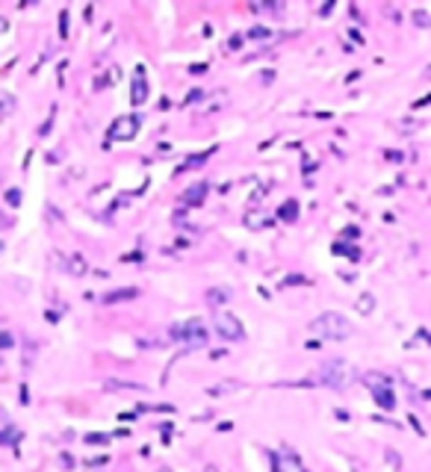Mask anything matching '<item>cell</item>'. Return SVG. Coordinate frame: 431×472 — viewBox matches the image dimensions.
Listing matches in <instances>:
<instances>
[{
    "label": "cell",
    "instance_id": "obj_1",
    "mask_svg": "<svg viewBox=\"0 0 431 472\" xmlns=\"http://www.w3.org/2000/svg\"><path fill=\"white\" fill-rule=\"evenodd\" d=\"M351 331H355L351 322L337 310H328V313H322V316H316L310 322V333H316V337H322V340H348Z\"/></svg>",
    "mask_w": 431,
    "mask_h": 472
},
{
    "label": "cell",
    "instance_id": "obj_2",
    "mask_svg": "<svg viewBox=\"0 0 431 472\" xmlns=\"http://www.w3.org/2000/svg\"><path fill=\"white\" fill-rule=\"evenodd\" d=\"M213 328L222 340H243V322L228 310H216L213 313Z\"/></svg>",
    "mask_w": 431,
    "mask_h": 472
},
{
    "label": "cell",
    "instance_id": "obj_3",
    "mask_svg": "<svg viewBox=\"0 0 431 472\" xmlns=\"http://www.w3.org/2000/svg\"><path fill=\"white\" fill-rule=\"evenodd\" d=\"M348 378H351V372L343 360L322 363V369H319V384H328V387H346Z\"/></svg>",
    "mask_w": 431,
    "mask_h": 472
},
{
    "label": "cell",
    "instance_id": "obj_4",
    "mask_svg": "<svg viewBox=\"0 0 431 472\" xmlns=\"http://www.w3.org/2000/svg\"><path fill=\"white\" fill-rule=\"evenodd\" d=\"M139 124H142V118H139V115H124V118H119V122L112 124V130H110V139L127 142V139H133V136H136Z\"/></svg>",
    "mask_w": 431,
    "mask_h": 472
},
{
    "label": "cell",
    "instance_id": "obj_5",
    "mask_svg": "<svg viewBox=\"0 0 431 472\" xmlns=\"http://www.w3.org/2000/svg\"><path fill=\"white\" fill-rule=\"evenodd\" d=\"M171 337H183L189 345H201V343L207 340V331H204V325H201L198 319H192V322H186L183 328H174Z\"/></svg>",
    "mask_w": 431,
    "mask_h": 472
},
{
    "label": "cell",
    "instance_id": "obj_6",
    "mask_svg": "<svg viewBox=\"0 0 431 472\" xmlns=\"http://www.w3.org/2000/svg\"><path fill=\"white\" fill-rule=\"evenodd\" d=\"M148 97V86H145V77H136L133 83V104H142Z\"/></svg>",
    "mask_w": 431,
    "mask_h": 472
},
{
    "label": "cell",
    "instance_id": "obj_7",
    "mask_svg": "<svg viewBox=\"0 0 431 472\" xmlns=\"http://www.w3.org/2000/svg\"><path fill=\"white\" fill-rule=\"evenodd\" d=\"M372 304H376V299H372V295L366 292V295H361V301H358V310L363 313V316H366V313H372Z\"/></svg>",
    "mask_w": 431,
    "mask_h": 472
},
{
    "label": "cell",
    "instance_id": "obj_8",
    "mask_svg": "<svg viewBox=\"0 0 431 472\" xmlns=\"http://www.w3.org/2000/svg\"><path fill=\"white\" fill-rule=\"evenodd\" d=\"M68 269H71L74 274H83V272H86V260H83V257H77V254H74L71 263H68Z\"/></svg>",
    "mask_w": 431,
    "mask_h": 472
},
{
    "label": "cell",
    "instance_id": "obj_9",
    "mask_svg": "<svg viewBox=\"0 0 431 472\" xmlns=\"http://www.w3.org/2000/svg\"><path fill=\"white\" fill-rule=\"evenodd\" d=\"M122 299H136V289H124V292H110L107 301H122Z\"/></svg>",
    "mask_w": 431,
    "mask_h": 472
},
{
    "label": "cell",
    "instance_id": "obj_10",
    "mask_svg": "<svg viewBox=\"0 0 431 472\" xmlns=\"http://www.w3.org/2000/svg\"><path fill=\"white\" fill-rule=\"evenodd\" d=\"M207 472H216V469H207Z\"/></svg>",
    "mask_w": 431,
    "mask_h": 472
}]
</instances>
